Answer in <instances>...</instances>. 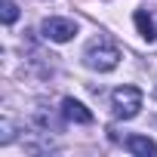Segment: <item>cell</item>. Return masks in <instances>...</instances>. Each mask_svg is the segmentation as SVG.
<instances>
[{
	"label": "cell",
	"mask_w": 157,
	"mask_h": 157,
	"mask_svg": "<svg viewBox=\"0 0 157 157\" xmlns=\"http://www.w3.org/2000/svg\"><path fill=\"white\" fill-rule=\"evenodd\" d=\"M62 114H65L68 120H74V123H93V114L77 102V99H65V102H62Z\"/></svg>",
	"instance_id": "5"
},
{
	"label": "cell",
	"mask_w": 157,
	"mask_h": 157,
	"mask_svg": "<svg viewBox=\"0 0 157 157\" xmlns=\"http://www.w3.org/2000/svg\"><path fill=\"white\" fill-rule=\"evenodd\" d=\"M83 59H86V65H90L93 71H114L117 62H120V49L111 46V43H105V40H93V43L86 46Z\"/></svg>",
	"instance_id": "1"
},
{
	"label": "cell",
	"mask_w": 157,
	"mask_h": 157,
	"mask_svg": "<svg viewBox=\"0 0 157 157\" xmlns=\"http://www.w3.org/2000/svg\"><path fill=\"white\" fill-rule=\"evenodd\" d=\"M126 151L129 154H139V157H154L157 154V142L148 139V136H129L126 139Z\"/></svg>",
	"instance_id": "4"
},
{
	"label": "cell",
	"mask_w": 157,
	"mask_h": 157,
	"mask_svg": "<svg viewBox=\"0 0 157 157\" xmlns=\"http://www.w3.org/2000/svg\"><path fill=\"white\" fill-rule=\"evenodd\" d=\"M136 28H139V34H142L148 43L157 37V28H154V22H151V16H148L145 10H139V13H136Z\"/></svg>",
	"instance_id": "6"
},
{
	"label": "cell",
	"mask_w": 157,
	"mask_h": 157,
	"mask_svg": "<svg viewBox=\"0 0 157 157\" xmlns=\"http://www.w3.org/2000/svg\"><path fill=\"white\" fill-rule=\"evenodd\" d=\"M77 34V25L71 19H46L43 22V37H49L52 43H65Z\"/></svg>",
	"instance_id": "3"
},
{
	"label": "cell",
	"mask_w": 157,
	"mask_h": 157,
	"mask_svg": "<svg viewBox=\"0 0 157 157\" xmlns=\"http://www.w3.org/2000/svg\"><path fill=\"white\" fill-rule=\"evenodd\" d=\"M0 10H3V25H13V22L19 19V6L13 3V0H3V3H0Z\"/></svg>",
	"instance_id": "7"
},
{
	"label": "cell",
	"mask_w": 157,
	"mask_h": 157,
	"mask_svg": "<svg viewBox=\"0 0 157 157\" xmlns=\"http://www.w3.org/2000/svg\"><path fill=\"white\" fill-rule=\"evenodd\" d=\"M111 102H114V114L123 117V120H132L142 108V90L139 86H117L111 93Z\"/></svg>",
	"instance_id": "2"
}]
</instances>
